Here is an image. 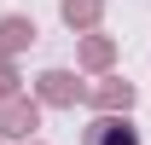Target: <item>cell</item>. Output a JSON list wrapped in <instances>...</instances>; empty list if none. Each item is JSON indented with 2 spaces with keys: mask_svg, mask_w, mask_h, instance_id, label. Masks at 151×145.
Returning a JSON list of instances; mask_svg holds the SVG:
<instances>
[{
  "mask_svg": "<svg viewBox=\"0 0 151 145\" xmlns=\"http://www.w3.org/2000/svg\"><path fill=\"white\" fill-rule=\"evenodd\" d=\"M87 145H139V134H134L128 122H99L93 134H87Z\"/></svg>",
  "mask_w": 151,
  "mask_h": 145,
  "instance_id": "obj_1",
  "label": "cell"
}]
</instances>
